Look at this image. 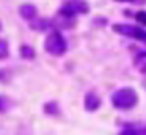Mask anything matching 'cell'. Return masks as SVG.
Returning <instances> with one entry per match:
<instances>
[{
	"label": "cell",
	"instance_id": "6da1fadb",
	"mask_svg": "<svg viewBox=\"0 0 146 135\" xmlns=\"http://www.w3.org/2000/svg\"><path fill=\"white\" fill-rule=\"evenodd\" d=\"M138 104V94L133 88H119L111 94V105L118 110H130Z\"/></svg>",
	"mask_w": 146,
	"mask_h": 135
},
{
	"label": "cell",
	"instance_id": "7a4b0ae2",
	"mask_svg": "<svg viewBox=\"0 0 146 135\" xmlns=\"http://www.w3.org/2000/svg\"><path fill=\"white\" fill-rule=\"evenodd\" d=\"M44 49L52 57H63L68 50V43L58 30H54L47 35L44 41Z\"/></svg>",
	"mask_w": 146,
	"mask_h": 135
},
{
	"label": "cell",
	"instance_id": "3957f363",
	"mask_svg": "<svg viewBox=\"0 0 146 135\" xmlns=\"http://www.w3.org/2000/svg\"><path fill=\"white\" fill-rule=\"evenodd\" d=\"M90 11V5L85 0H69L66 2L60 9H58V14L63 19H72L77 14H86Z\"/></svg>",
	"mask_w": 146,
	"mask_h": 135
},
{
	"label": "cell",
	"instance_id": "277c9868",
	"mask_svg": "<svg viewBox=\"0 0 146 135\" xmlns=\"http://www.w3.org/2000/svg\"><path fill=\"white\" fill-rule=\"evenodd\" d=\"M113 31L115 33L124 35V36H129L132 39L141 41L146 44V31L143 28L137 27V25H130V24H115L113 25Z\"/></svg>",
	"mask_w": 146,
	"mask_h": 135
},
{
	"label": "cell",
	"instance_id": "5b68a950",
	"mask_svg": "<svg viewBox=\"0 0 146 135\" xmlns=\"http://www.w3.org/2000/svg\"><path fill=\"white\" fill-rule=\"evenodd\" d=\"M83 105H85L86 112H96V110L101 107V97H99L94 91H88V93L85 94Z\"/></svg>",
	"mask_w": 146,
	"mask_h": 135
},
{
	"label": "cell",
	"instance_id": "8992f818",
	"mask_svg": "<svg viewBox=\"0 0 146 135\" xmlns=\"http://www.w3.org/2000/svg\"><path fill=\"white\" fill-rule=\"evenodd\" d=\"M36 13H38V9H36V6L32 5V3H24V5L19 6V14H21V17H24L25 21H33V19L36 17Z\"/></svg>",
	"mask_w": 146,
	"mask_h": 135
},
{
	"label": "cell",
	"instance_id": "52a82bcc",
	"mask_svg": "<svg viewBox=\"0 0 146 135\" xmlns=\"http://www.w3.org/2000/svg\"><path fill=\"white\" fill-rule=\"evenodd\" d=\"M119 135H146V124H127Z\"/></svg>",
	"mask_w": 146,
	"mask_h": 135
},
{
	"label": "cell",
	"instance_id": "ba28073f",
	"mask_svg": "<svg viewBox=\"0 0 146 135\" xmlns=\"http://www.w3.org/2000/svg\"><path fill=\"white\" fill-rule=\"evenodd\" d=\"M135 66L140 72L146 74V52H140L135 57Z\"/></svg>",
	"mask_w": 146,
	"mask_h": 135
},
{
	"label": "cell",
	"instance_id": "9c48e42d",
	"mask_svg": "<svg viewBox=\"0 0 146 135\" xmlns=\"http://www.w3.org/2000/svg\"><path fill=\"white\" fill-rule=\"evenodd\" d=\"M44 112H46V115H58L60 113V107H58V104L55 102V100H50V102H47L44 105Z\"/></svg>",
	"mask_w": 146,
	"mask_h": 135
},
{
	"label": "cell",
	"instance_id": "30bf717a",
	"mask_svg": "<svg viewBox=\"0 0 146 135\" xmlns=\"http://www.w3.org/2000/svg\"><path fill=\"white\" fill-rule=\"evenodd\" d=\"M50 27H52V22L50 21H46V19L32 22V28H33V30H47V28H50Z\"/></svg>",
	"mask_w": 146,
	"mask_h": 135
},
{
	"label": "cell",
	"instance_id": "8fae6325",
	"mask_svg": "<svg viewBox=\"0 0 146 135\" xmlns=\"http://www.w3.org/2000/svg\"><path fill=\"white\" fill-rule=\"evenodd\" d=\"M21 57L22 58H27V60H32V58H35V50H33V47H30V46H21Z\"/></svg>",
	"mask_w": 146,
	"mask_h": 135
},
{
	"label": "cell",
	"instance_id": "7c38bea8",
	"mask_svg": "<svg viewBox=\"0 0 146 135\" xmlns=\"http://www.w3.org/2000/svg\"><path fill=\"white\" fill-rule=\"evenodd\" d=\"M8 57V43L0 39V60Z\"/></svg>",
	"mask_w": 146,
	"mask_h": 135
},
{
	"label": "cell",
	"instance_id": "4fadbf2b",
	"mask_svg": "<svg viewBox=\"0 0 146 135\" xmlns=\"http://www.w3.org/2000/svg\"><path fill=\"white\" fill-rule=\"evenodd\" d=\"M135 19H137V22H140L141 25H146V11L135 13Z\"/></svg>",
	"mask_w": 146,
	"mask_h": 135
},
{
	"label": "cell",
	"instance_id": "5bb4252c",
	"mask_svg": "<svg viewBox=\"0 0 146 135\" xmlns=\"http://www.w3.org/2000/svg\"><path fill=\"white\" fill-rule=\"evenodd\" d=\"M115 2H119V3H130V5H143V3H146V0H115Z\"/></svg>",
	"mask_w": 146,
	"mask_h": 135
},
{
	"label": "cell",
	"instance_id": "9a60e30c",
	"mask_svg": "<svg viewBox=\"0 0 146 135\" xmlns=\"http://www.w3.org/2000/svg\"><path fill=\"white\" fill-rule=\"evenodd\" d=\"M5 108H7V100H5L3 97L0 96V112H3Z\"/></svg>",
	"mask_w": 146,
	"mask_h": 135
},
{
	"label": "cell",
	"instance_id": "2e32d148",
	"mask_svg": "<svg viewBox=\"0 0 146 135\" xmlns=\"http://www.w3.org/2000/svg\"><path fill=\"white\" fill-rule=\"evenodd\" d=\"M0 30H2V24H0Z\"/></svg>",
	"mask_w": 146,
	"mask_h": 135
}]
</instances>
